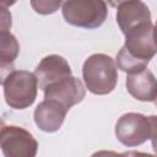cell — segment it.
<instances>
[{
  "label": "cell",
  "instance_id": "8fae6325",
  "mask_svg": "<svg viewBox=\"0 0 157 157\" xmlns=\"http://www.w3.org/2000/svg\"><path fill=\"white\" fill-rule=\"evenodd\" d=\"M126 90L135 99L141 102H156L157 99V78L148 70L126 76Z\"/></svg>",
  "mask_w": 157,
  "mask_h": 157
},
{
  "label": "cell",
  "instance_id": "ba28073f",
  "mask_svg": "<svg viewBox=\"0 0 157 157\" xmlns=\"http://www.w3.org/2000/svg\"><path fill=\"white\" fill-rule=\"evenodd\" d=\"M39 90L44 91L48 86L71 76V67L66 59L58 54L44 56L34 70Z\"/></svg>",
  "mask_w": 157,
  "mask_h": 157
},
{
  "label": "cell",
  "instance_id": "7c38bea8",
  "mask_svg": "<svg viewBox=\"0 0 157 157\" xmlns=\"http://www.w3.org/2000/svg\"><path fill=\"white\" fill-rule=\"evenodd\" d=\"M20 52V44L16 37L10 31H1L0 33V63L1 71L6 69V66L12 65L15 59L17 58Z\"/></svg>",
  "mask_w": 157,
  "mask_h": 157
},
{
  "label": "cell",
  "instance_id": "8992f818",
  "mask_svg": "<svg viewBox=\"0 0 157 157\" xmlns=\"http://www.w3.org/2000/svg\"><path fill=\"white\" fill-rule=\"evenodd\" d=\"M0 146L4 157H36L38 142L26 129L16 125H4Z\"/></svg>",
  "mask_w": 157,
  "mask_h": 157
},
{
  "label": "cell",
  "instance_id": "ac0fdd59",
  "mask_svg": "<svg viewBox=\"0 0 157 157\" xmlns=\"http://www.w3.org/2000/svg\"><path fill=\"white\" fill-rule=\"evenodd\" d=\"M153 39H155V44H156V48H157V22L153 26Z\"/></svg>",
  "mask_w": 157,
  "mask_h": 157
},
{
  "label": "cell",
  "instance_id": "9a60e30c",
  "mask_svg": "<svg viewBox=\"0 0 157 157\" xmlns=\"http://www.w3.org/2000/svg\"><path fill=\"white\" fill-rule=\"evenodd\" d=\"M11 27V13L6 7L1 6V31H9Z\"/></svg>",
  "mask_w": 157,
  "mask_h": 157
},
{
  "label": "cell",
  "instance_id": "e0dca14e",
  "mask_svg": "<svg viewBox=\"0 0 157 157\" xmlns=\"http://www.w3.org/2000/svg\"><path fill=\"white\" fill-rule=\"evenodd\" d=\"M124 157H157V155H151V153H146V152H140V151H126L123 152Z\"/></svg>",
  "mask_w": 157,
  "mask_h": 157
},
{
  "label": "cell",
  "instance_id": "6da1fadb",
  "mask_svg": "<svg viewBox=\"0 0 157 157\" xmlns=\"http://www.w3.org/2000/svg\"><path fill=\"white\" fill-rule=\"evenodd\" d=\"M124 36L125 43L118 52L115 59L117 67L128 75L147 69L150 60L157 53L152 21L134 27Z\"/></svg>",
  "mask_w": 157,
  "mask_h": 157
},
{
  "label": "cell",
  "instance_id": "3957f363",
  "mask_svg": "<svg viewBox=\"0 0 157 157\" xmlns=\"http://www.w3.org/2000/svg\"><path fill=\"white\" fill-rule=\"evenodd\" d=\"M38 81L34 72L26 70H11L2 77L4 97L10 108L26 109L36 101Z\"/></svg>",
  "mask_w": 157,
  "mask_h": 157
},
{
  "label": "cell",
  "instance_id": "4fadbf2b",
  "mask_svg": "<svg viewBox=\"0 0 157 157\" xmlns=\"http://www.w3.org/2000/svg\"><path fill=\"white\" fill-rule=\"evenodd\" d=\"M31 5L33 10L37 13L40 15H49L55 12L63 4L60 1H49V0H38V1H31Z\"/></svg>",
  "mask_w": 157,
  "mask_h": 157
},
{
  "label": "cell",
  "instance_id": "7a4b0ae2",
  "mask_svg": "<svg viewBox=\"0 0 157 157\" xmlns=\"http://www.w3.org/2000/svg\"><path fill=\"white\" fill-rule=\"evenodd\" d=\"M82 78L91 93L108 94L114 91L118 82L117 64L107 54H92L82 65Z\"/></svg>",
  "mask_w": 157,
  "mask_h": 157
},
{
  "label": "cell",
  "instance_id": "277c9868",
  "mask_svg": "<svg viewBox=\"0 0 157 157\" xmlns=\"http://www.w3.org/2000/svg\"><path fill=\"white\" fill-rule=\"evenodd\" d=\"M65 22L71 26L94 29L103 25L107 18V4L102 0H69L61 5Z\"/></svg>",
  "mask_w": 157,
  "mask_h": 157
},
{
  "label": "cell",
  "instance_id": "9c48e42d",
  "mask_svg": "<svg viewBox=\"0 0 157 157\" xmlns=\"http://www.w3.org/2000/svg\"><path fill=\"white\" fill-rule=\"evenodd\" d=\"M67 112L69 110L61 103L44 99L34 109V123L44 132H55L61 128Z\"/></svg>",
  "mask_w": 157,
  "mask_h": 157
},
{
  "label": "cell",
  "instance_id": "2e32d148",
  "mask_svg": "<svg viewBox=\"0 0 157 157\" xmlns=\"http://www.w3.org/2000/svg\"><path fill=\"white\" fill-rule=\"evenodd\" d=\"M91 157H124L123 153H118L114 151H108V150H101L94 152Z\"/></svg>",
  "mask_w": 157,
  "mask_h": 157
},
{
  "label": "cell",
  "instance_id": "30bf717a",
  "mask_svg": "<svg viewBox=\"0 0 157 157\" xmlns=\"http://www.w3.org/2000/svg\"><path fill=\"white\" fill-rule=\"evenodd\" d=\"M146 22H151V12L144 1H120L118 4L117 23L123 34Z\"/></svg>",
  "mask_w": 157,
  "mask_h": 157
},
{
  "label": "cell",
  "instance_id": "d6986e66",
  "mask_svg": "<svg viewBox=\"0 0 157 157\" xmlns=\"http://www.w3.org/2000/svg\"><path fill=\"white\" fill-rule=\"evenodd\" d=\"M156 105H157V99H156Z\"/></svg>",
  "mask_w": 157,
  "mask_h": 157
},
{
  "label": "cell",
  "instance_id": "5bb4252c",
  "mask_svg": "<svg viewBox=\"0 0 157 157\" xmlns=\"http://www.w3.org/2000/svg\"><path fill=\"white\" fill-rule=\"evenodd\" d=\"M152 126V132H151V142H152V148L155 153L157 155V115H150L148 117Z\"/></svg>",
  "mask_w": 157,
  "mask_h": 157
},
{
  "label": "cell",
  "instance_id": "52a82bcc",
  "mask_svg": "<svg viewBox=\"0 0 157 157\" xmlns=\"http://www.w3.org/2000/svg\"><path fill=\"white\" fill-rule=\"evenodd\" d=\"M44 99H52L61 103L67 110L82 102L86 96V90L80 78L70 76L63 78L50 86L44 91Z\"/></svg>",
  "mask_w": 157,
  "mask_h": 157
},
{
  "label": "cell",
  "instance_id": "5b68a950",
  "mask_svg": "<svg viewBox=\"0 0 157 157\" xmlns=\"http://www.w3.org/2000/svg\"><path fill=\"white\" fill-rule=\"evenodd\" d=\"M152 126L148 117L140 113H125L115 124V136L126 147L140 146L151 139Z\"/></svg>",
  "mask_w": 157,
  "mask_h": 157
}]
</instances>
